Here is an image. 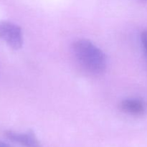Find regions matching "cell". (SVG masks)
Segmentation results:
<instances>
[{
	"label": "cell",
	"instance_id": "obj_5",
	"mask_svg": "<svg viewBox=\"0 0 147 147\" xmlns=\"http://www.w3.org/2000/svg\"><path fill=\"white\" fill-rule=\"evenodd\" d=\"M141 40H142V45H143L144 50L147 57V30H144L142 32L141 34Z\"/></svg>",
	"mask_w": 147,
	"mask_h": 147
},
{
	"label": "cell",
	"instance_id": "obj_4",
	"mask_svg": "<svg viewBox=\"0 0 147 147\" xmlns=\"http://www.w3.org/2000/svg\"><path fill=\"white\" fill-rule=\"evenodd\" d=\"M121 109L126 113L132 115H141L144 113L145 105L138 99H126L121 101Z\"/></svg>",
	"mask_w": 147,
	"mask_h": 147
},
{
	"label": "cell",
	"instance_id": "obj_1",
	"mask_svg": "<svg viewBox=\"0 0 147 147\" xmlns=\"http://www.w3.org/2000/svg\"><path fill=\"white\" fill-rule=\"evenodd\" d=\"M75 57L80 65L90 73L100 74L106 68V55L92 42L85 39L78 40L73 44Z\"/></svg>",
	"mask_w": 147,
	"mask_h": 147
},
{
	"label": "cell",
	"instance_id": "obj_3",
	"mask_svg": "<svg viewBox=\"0 0 147 147\" xmlns=\"http://www.w3.org/2000/svg\"><path fill=\"white\" fill-rule=\"evenodd\" d=\"M4 134L6 137L10 141L15 142L24 147H43L36 136L35 134L31 130L25 133L7 131Z\"/></svg>",
	"mask_w": 147,
	"mask_h": 147
},
{
	"label": "cell",
	"instance_id": "obj_2",
	"mask_svg": "<svg viewBox=\"0 0 147 147\" xmlns=\"http://www.w3.org/2000/svg\"><path fill=\"white\" fill-rule=\"evenodd\" d=\"M0 39L14 50H19L23 45L21 27L11 22L0 21Z\"/></svg>",
	"mask_w": 147,
	"mask_h": 147
},
{
	"label": "cell",
	"instance_id": "obj_6",
	"mask_svg": "<svg viewBox=\"0 0 147 147\" xmlns=\"http://www.w3.org/2000/svg\"><path fill=\"white\" fill-rule=\"evenodd\" d=\"M0 147H11L9 145H8L7 144L4 143V142L0 141Z\"/></svg>",
	"mask_w": 147,
	"mask_h": 147
}]
</instances>
